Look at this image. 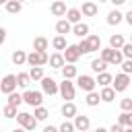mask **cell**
<instances>
[{"instance_id":"obj_1","label":"cell","mask_w":132,"mask_h":132,"mask_svg":"<svg viewBox=\"0 0 132 132\" xmlns=\"http://www.w3.org/2000/svg\"><path fill=\"white\" fill-rule=\"evenodd\" d=\"M99 58L109 66H120L122 62H124V56H122V52L120 50H111V47H101L99 50Z\"/></svg>"},{"instance_id":"obj_2","label":"cell","mask_w":132,"mask_h":132,"mask_svg":"<svg viewBox=\"0 0 132 132\" xmlns=\"http://www.w3.org/2000/svg\"><path fill=\"white\" fill-rule=\"evenodd\" d=\"M58 93L64 101H72L76 95V87L72 80H62V82H58Z\"/></svg>"},{"instance_id":"obj_3","label":"cell","mask_w":132,"mask_h":132,"mask_svg":"<svg viewBox=\"0 0 132 132\" xmlns=\"http://www.w3.org/2000/svg\"><path fill=\"white\" fill-rule=\"evenodd\" d=\"M47 60H50V56H47V52H29L27 54V64L33 68V66H45L47 64Z\"/></svg>"},{"instance_id":"obj_4","label":"cell","mask_w":132,"mask_h":132,"mask_svg":"<svg viewBox=\"0 0 132 132\" xmlns=\"http://www.w3.org/2000/svg\"><path fill=\"white\" fill-rule=\"evenodd\" d=\"M23 103H27V105H31V107H39V105L43 103V93H41V91H31V89H27V91L23 93Z\"/></svg>"},{"instance_id":"obj_5","label":"cell","mask_w":132,"mask_h":132,"mask_svg":"<svg viewBox=\"0 0 132 132\" xmlns=\"http://www.w3.org/2000/svg\"><path fill=\"white\" fill-rule=\"evenodd\" d=\"M76 87H78L80 91H85V93H91V91H95L97 82H95V78L89 76V74H78V76H76Z\"/></svg>"},{"instance_id":"obj_6","label":"cell","mask_w":132,"mask_h":132,"mask_svg":"<svg viewBox=\"0 0 132 132\" xmlns=\"http://www.w3.org/2000/svg\"><path fill=\"white\" fill-rule=\"evenodd\" d=\"M128 85H130V76H128V74H124V72L116 74V76H113V80H111V89H113L116 93H124V91L128 89Z\"/></svg>"},{"instance_id":"obj_7","label":"cell","mask_w":132,"mask_h":132,"mask_svg":"<svg viewBox=\"0 0 132 132\" xmlns=\"http://www.w3.org/2000/svg\"><path fill=\"white\" fill-rule=\"evenodd\" d=\"M0 91L4 95H10L16 91V74H6L2 80H0Z\"/></svg>"},{"instance_id":"obj_8","label":"cell","mask_w":132,"mask_h":132,"mask_svg":"<svg viewBox=\"0 0 132 132\" xmlns=\"http://www.w3.org/2000/svg\"><path fill=\"white\" fill-rule=\"evenodd\" d=\"M39 82H41V93L43 95H56L58 93V82L52 76H43Z\"/></svg>"},{"instance_id":"obj_9","label":"cell","mask_w":132,"mask_h":132,"mask_svg":"<svg viewBox=\"0 0 132 132\" xmlns=\"http://www.w3.org/2000/svg\"><path fill=\"white\" fill-rule=\"evenodd\" d=\"M62 56H64V62H66V64H76L78 58H80L76 43H74V45H66V50L62 52Z\"/></svg>"},{"instance_id":"obj_10","label":"cell","mask_w":132,"mask_h":132,"mask_svg":"<svg viewBox=\"0 0 132 132\" xmlns=\"http://www.w3.org/2000/svg\"><path fill=\"white\" fill-rule=\"evenodd\" d=\"M72 124H74V130H76V132H89V130H91V118H89V116H78V113H76Z\"/></svg>"},{"instance_id":"obj_11","label":"cell","mask_w":132,"mask_h":132,"mask_svg":"<svg viewBox=\"0 0 132 132\" xmlns=\"http://www.w3.org/2000/svg\"><path fill=\"white\" fill-rule=\"evenodd\" d=\"M78 10H80V14H82V16H97V12H99V6H97V2H93V0H87V2H82V6H80Z\"/></svg>"},{"instance_id":"obj_12","label":"cell","mask_w":132,"mask_h":132,"mask_svg":"<svg viewBox=\"0 0 132 132\" xmlns=\"http://www.w3.org/2000/svg\"><path fill=\"white\" fill-rule=\"evenodd\" d=\"M60 111H62V116H64L66 120H70V118H74V116L78 113V109H76V103H74V101H64V105L60 107Z\"/></svg>"},{"instance_id":"obj_13","label":"cell","mask_w":132,"mask_h":132,"mask_svg":"<svg viewBox=\"0 0 132 132\" xmlns=\"http://www.w3.org/2000/svg\"><path fill=\"white\" fill-rule=\"evenodd\" d=\"M66 4L62 2V0H54L52 2V6H50V12L54 14V16H66Z\"/></svg>"},{"instance_id":"obj_14","label":"cell","mask_w":132,"mask_h":132,"mask_svg":"<svg viewBox=\"0 0 132 132\" xmlns=\"http://www.w3.org/2000/svg\"><path fill=\"white\" fill-rule=\"evenodd\" d=\"M60 72H62L64 80H72V78H76V76H78V70H76V66H74V64H64V66L60 68Z\"/></svg>"},{"instance_id":"obj_15","label":"cell","mask_w":132,"mask_h":132,"mask_svg":"<svg viewBox=\"0 0 132 132\" xmlns=\"http://www.w3.org/2000/svg\"><path fill=\"white\" fill-rule=\"evenodd\" d=\"M105 21H107V25H111V27H113V25H120V23L124 21V14H122L118 8H113V10H109V12H107V19H105Z\"/></svg>"},{"instance_id":"obj_16","label":"cell","mask_w":132,"mask_h":132,"mask_svg":"<svg viewBox=\"0 0 132 132\" xmlns=\"http://www.w3.org/2000/svg\"><path fill=\"white\" fill-rule=\"evenodd\" d=\"M89 31H91V29H89V25H87V23H82V21H80V23H76V25H72V33H74L76 37H80V39H85V37L89 35Z\"/></svg>"},{"instance_id":"obj_17","label":"cell","mask_w":132,"mask_h":132,"mask_svg":"<svg viewBox=\"0 0 132 132\" xmlns=\"http://www.w3.org/2000/svg\"><path fill=\"white\" fill-rule=\"evenodd\" d=\"M47 64H50L52 68H58V70H60V68H62V66L66 64V62H64V56H62V52H54V54L50 56Z\"/></svg>"},{"instance_id":"obj_18","label":"cell","mask_w":132,"mask_h":132,"mask_svg":"<svg viewBox=\"0 0 132 132\" xmlns=\"http://www.w3.org/2000/svg\"><path fill=\"white\" fill-rule=\"evenodd\" d=\"M56 33L66 37V33H72V25H70L66 19H60V21L56 23Z\"/></svg>"},{"instance_id":"obj_19","label":"cell","mask_w":132,"mask_h":132,"mask_svg":"<svg viewBox=\"0 0 132 132\" xmlns=\"http://www.w3.org/2000/svg\"><path fill=\"white\" fill-rule=\"evenodd\" d=\"M80 19H82V14H80V10H78V8H68V10H66V21H68L70 25L80 23Z\"/></svg>"},{"instance_id":"obj_20","label":"cell","mask_w":132,"mask_h":132,"mask_svg":"<svg viewBox=\"0 0 132 132\" xmlns=\"http://www.w3.org/2000/svg\"><path fill=\"white\" fill-rule=\"evenodd\" d=\"M10 60H12V64H16V66L27 64V54H25V50H14L12 56H10Z\"/></svg>"},{"instance_id":"obj_21","label":"cell","mask_w":132,"mask_h":132,"mask_svg":"<svg viewBox=\"0 0 132 132\" xmlns=\"http://www.w3.org/2000/svg\"><path fill=\"white\" fill-rule=\"evenodd\" d=\"M111 80H113V76L105 70V72H99L97 74V78H95V82L99 85V87H111Z\"/></svg>"},{"instance_id":"obj_22","label":"cell","mask_w":132,"mask_h":132,"mask_svg":"<svg viewBox=\"0 0 132 132\" xmlns=\"http://www.w3.org/2000/svg\"><path fill=\"white\" fill-rule=\"evenodd\" d=\"M99 97H101V101H103V103H111V101L116 99V91H113L111 87H101Z\"/></svg>"},{"instance_id":"obj_23","label":"cell","mask_w":132,"mask_h":132,"mask_svg":"<svg viewBox=\"0 0 132 132\" xmlns=\"http://www.w3.org/2000/svg\"><path fill=\"white\" fill-rule=\"evenodd\" d=\"M47 47H50L47 37H41V35H39V37H35V39H33V50H35V52H45Z\"/></svg>"},{"instance_id":"obj_24","label":"cell","mask_w":132,"mask_h":132,"mask_svg":"<svg viewBox=\"0 0 132 132\" xmlns=\"http://www.w3.org/2000/svg\"><path fill=\"white\" fill-rule=\"evenodd\" d=\"M4 8H6V12H8V14H19V12L23 10V4H21V2H16V0H8V2L4 4Z\"/></svg>"},{"instance_id":"obj_25","label":"cell","mask_w":132,"mask_h":132,"mask_svg":"<svg viewBox=\"0 0 132 132\" xmlns=\"http://www.w3.org/2000/svg\"><path fill=\"white\" fill-rule=\"evenodd\" d=\"M124 43H126V39H124V35H120V33H116V35L109 37V47H111V50H122Z\"/></svg>"},{"instance_id":"obj_26","label":"cell","mask_w":132,"mask_h":132,"mask_svg":"<svg viewBox=\"0 0 132 132\" xmlns=\"http://www.w3.org/2000/svg\"><path fill=\"white\" fill-rule=\"evenodd\" d=\"M66 45H68V43H66V37H64V35H56V37L52 39V47H54L56 52H64Z\"/></svg>"},{"instance_id":"obj_27","label":"cell","mask_w":132,"mask_h":132,"mask_svg":"<svg viewBox=\"0 0 132 132\" xmlns=\"http://www.w3.org/2000/svg\"><path fill=\"white\" fill-rule=\"evenodd\" d=\"M89 66H91V70H93L95 74H99V72H105V68H107V64H105L101 58H93Z\"/></svg>"},{"instance_id":"obj_28","label":"cell","mask_w":132,"mask_h":132,"mask_svg":"<svg viewBox=\"0 0 132 132\" xmlns=\"http://www.w3.org/2000/svg\"><path fill=\"white\" fill-rule=\"evenodd\" d=\"M99 101H101V97H99L97 91H91V93H87V97H85V103H87L89 107H97Z\"/></svg>"},{"instance_id":"obj_29","label":"cell","mask_w":132,"mask_h":132,"mask_svg":"<svg viewBox=\"0 0 132 132\" xmlns=\"http://www.w3.org/2000/svg\"><path fill=\"white\" fill-rule=\"evenodd\" d=\"M47 116H50V111H47L43 105H39V107H33V118H35L37 122H45V120H47Z\"/></svg>"},{"instance_id":"obj_30","label":"cell","mask_w":132,"mask_h":132,"mask_svg":"<svg viewBox=\"0 0 132 132\" xmlns=\"http://www.w3.org/2000/svg\"><path fill=\"white\" fill-rule=\"evenodd\" d=\"M29 82H31V76H29V72H19V74H16V87H21V89H27V87H29Z\"/></svg>"},{"instance_id":"obj_31","label":"cell","mask_w":132,"mask_h":132,"mask_svg":"<svg viewBox=\"0 0 132 132\" xmlns=\"http://www.w3.org/2000/svg\"><path fill=\"white\" fill-rule=\"evenodd\" d=\"M87 41L91 45V52H99L101 50V37L99 35H87Z\"/></svg>"},{"instance_id":"obj_32","label":"cell","mask_w":132,"mask_h":132,"mask_svg":"<svg viewBox=\"0 0 132 132\" xmlns=\"http://www.w3.org/2000/svg\"><path fill=\"white\" fill-rule=\"evenodd\" d=\"M29 76H31V80H41L45 74H43V66H33L31 70H29Z\"/></svg>"},{"instance_id":"obj_33","label":"cell","mask_w":132,"mask_h":132,"mask_svg":"<svg viewBox=\"0 0 132 132\" xmlns=\"http://www.w3.org/2000/svg\"><path fill=\"white\" fill-rule=\"evenodd\" d=\"M76 47H78V54H80V56H85V54H93V52H91V45H89V41H87V37L80 39V41L76 43Z\"/></svg>"},{"instance_id":"obj_34","label":"cell","mask_w":132,"mask_h":132,"mask_svg":"<svg viewBox=\"0 0 132 132\" xmlns=\"http://www.w3.org/2000/svg\"><path fill=\"white\" fill-rule=\"evenodd\" d=\"M21 103H23V95H21V93H16V91H14V93H10V95H8V105L19 107Z\"/></svg>"},{"instance_id":"obj_35","label":"cell","mask_w":132,"mask_h":132,"mask_svg":"<svg viewBox=\"0 0 132 132\" xmlns=\"http://www.w3.org/2000/svg\"><path fill=\"white\" fill-rule=\"evenodd\" d=\"M16 113H19V109H16V107H12V105H8V103L2 107V116H4V118H8V120L16 118Z\"/></svg>"},{"instance_id":"obj_36","label":"cell","mask_w":132,"mask_h":132,"mask_svg":"<svg viewBox=\"0 0 132 132\" xmlns=\"http://www.w3.org/2000/svg\"><path fill=\"white\" fill-rule=\"evenodd\" d=\"M58 132H76V130H74V124H72L70 120H64V122L58 126Z\"/></svg>"},{"instance_id":"obj_37","label":"cell","mask_w":132,"mask_h":132,"mask_svg":"<svg viewBox=\"0 0 132 132\" xmlns=\"http://www.w3.org/2000/svg\"><path fill=\"white\" fill-rule=\"evenodd\" d=\"M120 52H122L124 60H132V43H130V41H128V43H124Z\"/></svg>"},{"instance_id":"obj_38","label":"cell","mask_w":132,"mask_h":132,"mask_svg":"<svg viewBox=\"0 0 132 132\" xmlns=\"http://www.w3.org/2000/svg\"><path fill=\"white\" fill-rule=\"evenodd\" d=\"M29 116H31L29 111H19V113H16V124H19V126L23 128V126L27 124V120H29Z\"/></svg>"},{"instance_id":"obj_39","label":"cell","mask_w":132,"mask_h":132,"mask_svg":"<svg viewBox=\"0 0 132 132\" xmlns=\"http://www.w3.org/2000/svg\"><path fill=\"white\" fill-rule=\"evenodd\" d=\"M120 109L122 111H132V97H124L120 101Z\"/></svg>"},{"instance_id":"obj_40","label":"cell","mask_w":132,"mask_h":132,"mask_svg":"<svg viewBox=\"0 0 132 132\" xmlns=\"http://www.w3.org/2000/svg\"><path fill=\"white\" fill-rule=\"evenodd\" d=\"M128 116H130V111H122V113L118 116V122H116V124H120L122 128H128Z\"/></svg>"},{"instance_id":"obj_41","label":"cell","mask_w":132,"mask_h":132,"mask_svg":"<svg viewBox=\"0 0 132 132\" xmlns=\"http://www.w3.org/2000/svg\"><path fill=\"white\" fill-rule=\"evenodd\" d=\"M120 66H122V72H124V74H128V76L132 74V60H124Z\"/></svg>"},{"instance_id":"obj_42","label":"cell","mask_w":132,"mask_h":132,"mask_svg":"<svg viewBox=\"0 0 132 132\" xmlns=\"http://www.w3.org/2000/svg\"><path fill=\"white\" fill-rule=\"evenodd\" d=\"M23 128H25L27 132H29V130H35V128H37V120H35L33 116H29V120H27V124H25Z\"/></svg>"},{"instance_id":"obj_43","label":"cell","mask_w":132,"mask_h":132,"mask_svg":"<svg viewBox=\"0 0 132 132\" xmlns=\"http://www.w3.org/2000/svg\"><path fill=\"white\" fill-rule=\"evenodd\" d=\"M109 132H124V128L120 126V124H111V128H107Z\"/></svg>"},{"instance_id":"obj_44","label":"cell","mask_w":132,"mask_h":132,"mask_svg":"<svg viewBox=\"0 0 132 132\" xmlns=\"http://www.w3.org/2000/svg\"><path fill=\"white\" fill-rule=\"evenodd\" d=\"M4 41H6V29H4V27H0V45H2Z\"/></svg>"},{"instance_id":"obj_45","label":"cell","mask_w":132,"mask_h":132,"mask_svg":"<svg viewBox=\"0 0 132 132\" xmlns=\"http://www.w3.org/2000/svg\"><path fill=\"white\" fill-rule=\"evenodd\" d=\"M124 21H126V23H128V25L132 27V10H128V12L124 14Z\"/></svg>"},{"instance_id":"obj_46","label":"cell","mask_w":132,"mask_h":132,"mask_svg":"<svg viewBox=\"0 0 132 132\" xmlns=\"http://www.w3.org/2000/svg\"><path fill=\"white\" fill-rule=\"evenodd\" d=\"M43 132H58V128H56V126H45Z\"/></svg>"},{"instance_id":"obj_47","label":"cell","mask_w":132,"mask_h":132,"mask_svg":"<svg viewBox=\"0 0 132 132\" xmlns=\"http://www.w3.org/2000/svg\"><path fill=\"white\" fill-rule=\"evenodd\" d=\"M109 2H111V4H113V6H122V4H124V2H126V0H109Z\"/></svg>"},{"instance_id":"obj_48","label":"cell","mask_w":132,"mask_h":132,"mask_svg":"<svg viewBox=\"0 0 132 132\" xmlns=\"http://www.w3.org/2000/svg\"><path fill=\"white\" fill-rule=\"evenodd\" d=\"M93 132H109V130H107V128H103V126H99V128H95Z\"/></svg>"},{"instance_id":"obj_49","label":"cell","mask_w":132,"mask_h":132,"mask_svg":"<svg viewBox=\"0 0 132 132\" xmlns=\"http://www.w3.org/2000/svg\"><path fill=\"white\" fill-rule=\"evenodd\" d=\"M128 126L132 128V111H130V116H128Z\"/></svg>"},{"instance_id":"obj_50","label":"cell","mask_w":132,"mask_h":132,"mask_svg":"<svg viewBox=\"0 0 132 132\" xmlns=\"http://www.w3.org/2000/svg\"><path fill=\"white\" fill-rule=\"evenodd\" d=\"M12 132H27V130H25V128H21V126H19V128H14V130H12Z\"/></svg>"},{"instance_id":"obj_51","label":"cell","mask_w":132,"mask_h":132,"mask_svg":"<svg viewBox=\"0 0 132 132\" xmlns=\"http://www.w3.org/2000/svg\"><path fill=\"white\" fill-rule=\"evenodd\" d=\"M124 132H132V128H130V126H128V128H124Z\"/></svg>"},{"instance_id":"obj_52","label":"cell","mask_w":132,"mask_h":132,"mask_svg":"<svg viewBox=\"0 0 132 132\" xmlns=\"http://www.w3.org/2000/svg\"><path fill=\"white\" fill-rule=\"evenodd\" d=\"M6 2H8V0H0V4H6Z\"/></svg>"},{"instance_id":"obj_53","label":"cell","mask_w":132,"mask_h":132,"mask_svg":"<svg viewBox=\"0 0 132 132\" xmlns=\"http://www.w3.org/2000/svg\"><path fill=\"white\" fill-rule=\"evenodd\" d=\"M99 2H109V0H99Z\"/></svg>"},{"instance_id":"obj_54","label":"cell","mask_w":132,"mask_h":132,"mask_svg":"<svg viewBox=\"0 0 132 132\" xmlns=\"http://www.w3.org/2000/svg\"><path fill=\"white\" fill-rule=\"evenodd\" d=\"M16 2H21V4H23V2H25V0H16Z\"/></svg>"},{"instance_id":"obj_55","label":"cell","mask_w":132,"mask_h":132,"mask_svg":"<svg viewBox=\"0 0 132 132\" xmlns=\"http://www.w3.org/2000/svg\"><path fill=\"white\" fill-rule=\"evenodd\" d=\"M130 43H132V35H130Z\"/></svg>"},{"instance_id":"obj_56","label":"cell","mask_w":132,"mask_h":132,"mask_svg":"<svg viewBox=\"0 0 132 132\" xmlns=\"http://www.w3.org/2000/svg\"><path fill=\"white\" fill-rule=\"evenodd\" d=\"M35 2H41V0H35Z\"/></svg>"},{"instance_id":"obj_57","label":"cell","mask_w":132,"mask_h":132,"mask_svg":"<svg viewBox=\"0 0 132 132\" xmlns=\"http://www.w3.org/2000/svg\"><path fill=\"white\" fill-rule=\"evenodd\" d=\"M0 16H2V14H0Z\"/></svg>"},{"instance_id":"obj_58","label":"cell","mask_w":132,"mask_h":132,"mask_svg":"<svg viewBox=\"0 0 132 132\" xmlns=\"http://www.w3.org/2000/svg\"><path fill=\"white\" fill-rule=\"evenodd\" d=\"M130 10H132V8H130Z\"/></svg>"}]
</instances>
